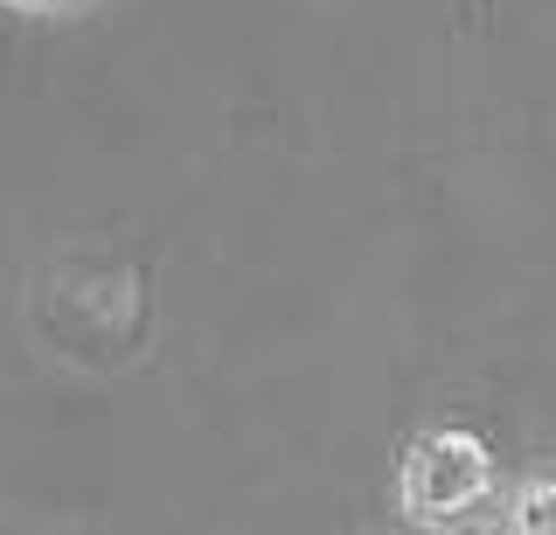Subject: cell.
Returning <instances> with one entry per match:
<instances>
[{"label": "cell", "instance_id": "cell-1", "mask_svg": "<svg viewBox=\"0 0 556 535\" xmlns=\"http://www.w3.org/2000/svg\"><path fill=\"white\" fill-rule=\"evenodd\" d=\"M494 494V453L480 431H425L404 453V514L410 522H459Z\"/></svg>", "mask_w": 556, "mask_h": 535}, {"label": "cell", "instance_id": "cell-2", "mask_svg": "<svg viewBox=\"0 0 556 535\" xmlns=\"http://www.w3.org/2000/svg\"><path fill=\"white\" fill-rule=\"evenodd\" d=\"M8 8H22V14H70V8H84V0H8Z\"/></svg>", "mask_w": 556, "mask_h": 535}]
</instances>
